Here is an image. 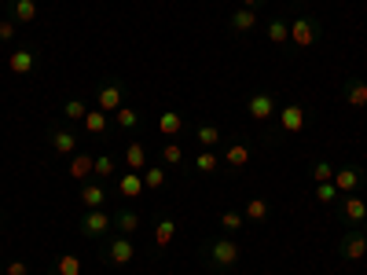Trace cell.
Masks as SVG:
<instances>
[{"mask_svg": "<svg viewBox=\"0 0 367 275\" xmlns=\"http://www.w3.org/2000/svg\"><path fill=\"white\" fill-rule=\"evenodd\" d=\"M195 140H199L202 151H213V147L221 143V129H217V125H206V121H202V125H195Z\"/></svg>", "mask_w": 367, "mask_h": 275, "instance_id": "22", "label": "cell"}, {"mask_svg": "<svg viewBox=\"0 0 367 275\" xmlns=\"http://www.w3.org/2000/svg\"><path fill=\"white\" fill-rule=\"evenodd\" d=\"M268 213H272V209H268V198H250L246 209H243V217L250 220V224H265Z\"/></svg>", "mask_w": 367, "mask_h": 275, "instance_id": "23", "label": "cell"}, {"mask_svg": "<svg viewBox=\"0 0 367 275\" xmlns=\"http://www.w3.org/2000/svg\"><path fill=\"white\" fill-rule=\"evenodd\" d=\"M15 29H19L15 19H4V23H0V40H15Z\"/></svg>", "mask_w": 367, "mask_h": 275, "instance_id": "39", "label": "cell"}, {"mask_svg": "<svg viewBox=\"0 0 367 275\" xmlns=\"http://www.w3.org/2000/svg\"><path fill=\"white\" fill-rule=\"evenodd\" d=\"M122 107H125V81L107 77V81L100 84V92H96V110L114 114V110H122Z\"/></svg>", "mask_w": 367, "mask_h": 275, "instance_id": "3", "label": "cell"}, {"mask_svg": "<svg viewBox=\"0 0 367 275\" xmlns=\"http://www.w3.org/2000/svg\"><path fill=\"white\" fill-rule=\"evenodd\" d=\"M276 118H279V132H283V136H294V132L305 129L309 114H305V107H301V103H287V107H279Z\"/></svg>", "mask_w": 367, "mask_h": 275, "instance_id": "7", "label": "cell"}, {"mask_svg": "<svg viewBox=\"0 0 367 275\" xmlns=\"http://www.w3.org/2000/svg\"><path fill=\"white\" fill-rule=\"evenodd\" d=\"M114 125H118L122 132H133V129H140V110H133V107L114 110Z\"/></svg>", "mask_w": 367, "mask_h": 275, "instance_id": "27", "label": "cell"}, {"mask_svg": "<svg viewBox=\"0 0 367 275\" xmlns=\"http://www.w3.org/2000/svg\"><path fill=\"white\" fill-rule=\"evenodd\" d=\"M78 198H81L85 209H103V202H107V187L96 184V180H85L81 191H78Z\"/></svg>", "mask_w": 367, "mask_h": 275, "instance_id": "13", "label": "cell"}, {"mask_svg": "<svg viewBox=\"0 0 367 275\" xmlns=\"http://www.w3.org/2000/svg\"><path fill=\"white\" fill-rule=\"evenodd\" d=\"M338 253L345 261H364L367 257V235L364 231H345L338 242Z\"/></svg>", "mask_w": 367, "mask_h": 275, "instance_id": "10", "label": "cell"}, {"mask_svg": "<svg viewBox=\"0 0 367 275\" xmlns=\"http://www.w3.org/2000/svg\"><path fill=\"white\" fill-rule=\"evenodd\" d=\"M92 176H100V180L103 176H114V158L111 154H96V173Z\"/></svg>", "mask_w": 367, "mask_h": 275, "instance_id": "36", "label": "cell"}, {"mask_svg": "<svg viewBox=\"0 0 367 275\" xmlns=\"http://www.w3.org/2000/svg\"><path fill=\"white\" fill-rule=\"evenodd\" d=\"M360 231H364V235H367V217H364V220H360Z\"/></svg>", "mask_w": 367, "mask_h": 275, "instance_id": "41", "label": "cell"}, {"mask_svg": "<svg viewBox=\"0 0 367 275\" xmlns=\"http://www.w3.org/2000/svg\"><path fill=\"white\" fill-rule=\"evenodd\" d=\"M173 235H177V220H173V217H158L155 220V246L166 250L173 242Z\"/></svg>", "mask_w": 367, "mask_h": 275, "instance_id": "19", "label": "cell"}, {"mask_svg": "<svg viewBox=\"0 0 367 275\" xmlns=\"http://www.w3.org/2000/svg\"><path fill=\"white\" fill-rule=\"evenodd\" d=\"M92 173H96V154L78 151V154L67 158V176H70V180H81V184H85V180H89Z\"/></svg>", "mask_w": 367, "mask_h": 275, "instance_id": "11", "label": "cell"}, {"mask_svg": "<svg viewBox=\"0 0 367 275\" xmlns=\"http://www.w3.org/2000/svg\"><path fill=\"white\" fill-rule=\"evenodd\" d=\"M162 162H166V165H180L184 162V147L180 143H166V147H162Z\"/></svg>", "mask_w": 367, "mask_h": 275, "instance_id": "33", "label": "cell"}, {"mask_svg": "<svg viewBox=\"0 0 367 275\" xmlns=\"http://www.w3.org/2000/svg\"><path fill=\"white\" fill-rule=\"evenodd\" d=\"M0 224H4V217H0Z\"/></svg>", "mask_w": 367, "mask_h": 275, "instance_id": "43", "label": "cell"}, {"mask_svg": "<svg viewBox=\"0 0 367 275\" xmlns=\"http://www.w3.org/2000/svg\"><path fill=\"white\" fill-rule=\"evenodd\" d=\"M140 176H144L147 191H162V187H166V169H162V165H147Z\"/></svg>", "mask_w": 367, "mask_h": 275, "instance_id": "28", "label": "cell"}, {"mask_svg": "<svg viewBox=\"0 0 367 275\" xmlns=\"http://www.w3.org/2000/svg\"><path fill=\"white\" fill-rule=\"evenodd\" d=\"M364 184V169L360 165H342L334 169V187H338V195H356Z\"/></svg>", "mask_w": 367, "mask_h": 275, "instance_id": "9", "label": "cell"}, {"mask_svg": "<svg viewBox=\"0 0 367 275\" xmlns=\"http://www.w3.org/2000/svg\"><path fill=\"white\" fill-rule=\"evenodd\" d=\"M158 132L169 136V140H173V136H180L184 132V118H180L177 110H162L158 114Z\"/></svg>", "mask_w": 367, "mask_h": 275, "instance_id": "20", "label": "cell"}, {"mask_svg": "<svg viewBox=\"0 0 367 275\" xmlns=\"http://www.w3.org/2000/svg\"><path fill=\"white\" fill-rule=\"evenodd\" d=\"M114 228L122 231V235H133V231L140 228V213L136 209H122V213L114 217Z\"/></svg>", "mask_w": 367, "mask_h": 275, "instance_id": "30", "label": "cell"}, {"mask_svg": "<svg viewBox=\"0 0 367 275\" xmlns=\"http://www.w3.org/2000/svg\"><path fill=\"white\" fill-rule=\"evenodd\" d=\"M323 34V26H320V19L316 15H298V19H290V45L294 48H312L320 40Z\"/></svg>", "mask_w": 367, "mask_h": 275, "instance_id": "2", "label": "cell"}, {"mask_svg": "<svg viewBox=\"0 0 367 275\" xmlns=\"http://www.w3.org/2000/svg\"><path fill=\"white\" fill-rule=\"evenodd\" d=\"M125 169H129V173H144V169H147V147L140 140L125 143Z\"/></svg>", "mask_w": 367, "mask_h": 275, "instance_id": "16", "label": "cell"}, {"mask_svg": "<svg viewBox=\"0 0 367 275\" xmlns=\"http://www.w3.org/2000/svg\"><path fill=\"white\" fill-rule=\"evenodd\" d=\"M334 198H342V195H338V187H334V180H331V184H316V202L331 206Z\"/></svg>", "mask_w": 367, "mask_h": 275, "instance_id": "34", "label": "cell"}, {"mask_svg": "<svg viewBox=\"0 0 367 275\" xmlns=\"http://www.w3.org/2000/svg\"><path fill=\"white\" fill-rule=\"evenodd\" d=\"M37 62H41L37 48H15V51H8V70L19 73V77H30V73L37 70Z\"/></svg>", "mask_w": 367, "mask_h": 275, "instance_id": "8", "label": "cell"}, {"mask_svg": "<svg viewBox=\"0 0 367 275\" xmlns=\"http://www.w3.org/2000/svg\"><path fill=\"white\" fill-rule=\"evenodd\" d=\"M12 19L15 23H34L37 19V0H12Z\"/></svg>", "mask_w": 367, "mask_h": 275, "instance_id": "26", "label": "cell"}, {"mask_svg": "<svg viewBox=\"0 0 367 275\" xmlns=\"http://www.w3.org/2000/svg\"><path fill=\"white\" fill-rule=\"evenodd\" d=\"M261 4H265V0H243V8H250V12H257Z\"/></svg>", "mask_w": 367, "mask_h": 275, "instance_id": "40", "label": "cell"}, {"mask_svg": "<svg viewBox=\"0 0 367 275\" xmlns=\"http://www.w3.org/2000/svg\"><path fill=\"white\" fill-rule=\"evenodd\" d=\"M52 275H81V257H74V253H63V257H56V268H52Z\"/></svg>", "mask_w": 367, "mask_h": 275, "instance_id": "29", "label": "cell"}, {"mask_svg": "<svg viewBox=\"0 0 367 275\" xmlns=\"http://www.w3.org/2000/svg\"><path fill=\"white\" fill-rule=\"evenodd\" d=\"M85 114H89L85 99H67V121H85Z\"/></svg>", "mask_w": 367, "mask_h": 275, "instance_id": "35", "label": "cell"}, {"mask_svg": "<svg viewBox=\"0 0 367 275\" xmlns=\"http://www.w3.org/2000/svg\"><path fill=\"white\" fill-rule=\"evenodd\" d=\"M257 23H261V19H257V12H250V8H235L232 19H228L232 34H254Z\"/></svg>", "mask_w": 367, "mask_h": 275, "instance_id": "15", "label": "cell"}, {"mask_svg": "<svg viewBox=\"0 0 367 275\" xmlns=\"http://www.w3.org/2000/svg\"><path fill=\"white\" fill-rule=\"evenodd\" d=\"M342 217L349 220V224H360V220L367 217V202L360 195H345L342 198Z\"/></svg>", "mask_w": 367, "mask_h": 275, "instance_id": "18", "label": "cell"}, {"mask_svg": "<svg viewBox=\"0 0 367 275\" xmlns=\"http://www.w3.org/2000/svg\"><path fill=\"white\" fill-rule=\"evenodd\" d=\"M48 140H52V151L63 154V158L78 154V136H74L70 129H52V132H48Z\"/></svg>", "mask_w": 367, "mask_h": 275, "instance_id": "14", "label": "cell"}, {"mask_svg": "<svg viewBox=\"0 0 367 275\" xmlns=\"http://www.w3.org/2000/svg\"><path fill=\"white\" fill-rule=\"evenodd\" d=\"M312 180H316V184H331V180H334L331 162H316V165H312Z\"/></svg>", "mask_w": 367, "mask_h": 275, "instance_id": "37", "label": "cell"}, {"mask_svg": "<svg viewBox=\"0 0 367 275\" xmlns=\"http://www.w3.org/2000/svg\"><path fill=\"white\" fill-rule=\"evenodd\" d=\"M78 228H81V235L85 239H107V231L114 228V217L111 213H103V209H85L81 220H78Z\"/></svg>", "mask_w": 367, "mask_h": 275, "instance_id": "4", "label": "cell"}, {"mask_svg": "<svg viewBox=\"0 0 367 275\" xmlns=\"http://www.w3.org/2000/svg\"><path fill=\"white\" fill-rule=\"evenodd\" d=\"M265 37L272 40V45H290V23H287V19H272V23H265Z\"/></svg>", "mask_w": 367, "mask_h": 275, "instance_id": "21", "label": "cell"}, {"mask_svg": "<svg viewBox=\"0 0 367 275\" xmlns=\"http://www.w3.org/2000/svg\"><path fill=\"white\" fill-rule=\"evenodd\" d=\"M81 125H85V132H92V136H107V129H111V121H107L103 110H89Z\"/></svg>", "mask_w": 367, "mask_h": 275, "instance_id": "25", "label": "cell"}, {"mask_svg": "<svg viewBox=\"0 0 367 275\" xmlns=\"http://www.w3.org/2000/svg\"><path fill=\"white\" fill-rule=\"evenodd\" d=\"M246 162H250V151H246L243 143H232L228 151H224V165H232V169H243Z\"/></svg>", "mask_w": 367, "mask_h": 275, "instance_id": "31", "label": "cell"}, {"mask_svg": "<svg viewBox=\"0 0 367 275\" xmlns=\"http://www.w3.org/2000/svg\"><path fill=\"white\" fill-rule=\"evenodd\" d=\"M342 99L349 103L353 110H367V81L349 77V81L342 84Z\"/></svg>", "mask_w": 367, "mask_h": 275, "instance_id": "12", "label": "cell"}, {"mask_svg": "<svg viewBox=\"0 0 367 275\" xmlns=\"http://www.w3.org/2000/svg\"><path fill=\"white\" fill-rule=\"evenodd\" d=\"M0 275H4V261H0Z\"/></svg>", "mask_w": 367, "mask_h": 275, "instance_id": "42", "label": "cell"}, {"mask_svg": "<svg viewBox=\"0 0 367 275\" xmlns=\"http://www.w3.org/2000/svg\"><path fill=\"white\" fill-rule=\"evenodd\" d=\"M4 275H30V264L26 261H8L4 264Z\"/></svg>", "mask_w": 367, "mask_h": 275, "instance_id": "38", "label": "cell"}, {"mask_svg": "<svg viewBox=\"0 0 367 275\" xmlns=\"http://www.w3.org/2000/svg\"><path fill=\"white\" fill-rule=\"evenodd\" d=\"M195 169H199V173H213V169H221V158L213 154V151H199Z\"/></svg>", "mask_w": 367, "mask_h": 275, "instance_id": "32", "label": "cell"}, {"mask_svg": "<svg viewBox=\"0 0 367 275\" xmlns=\"http://www.w3.org/2000/svg\"><path fill=\"white\" fill-rule=\"evenodd\" d=\"M118 191H122V198H140V195L147 191V187H144V176H140V173H129V169H125V173L118 176Z\"/></svg>", "mask_w": 367, "mask_h": 275, "instance_id": "17", "label": "cell"}, {"mask_svg": "<svg viewBox=\"0 0 367 275\" xmlns=\"http://www.w3.org/2000/svg\"><path fill=\"white\" fill-rule=\"evenodd\" d=\"M243 257V250H239V242H235L232 235H221V239H210V242H202V261L210 264L213 272H228L235 268Z\"/></svg>", "mask_w": 367, "mask_h": 275, "instance_id": "1", "label": "cell"}, {"mask_svg": "<svg viewBox=\"0 0 367 275\" xmlns=\"http://www.w3.org/2000/svg\"><path fill=\"white\" fill-rule=\"evenodd\" d=\"M133 257H136V246H133V239H129V235L111 239V242H107V250H103V261L111 264V268H125Z\"/></svg>", "mask_w": 367, "mask_h": 275, "instance_id": "6", "label": "cell"}, {"mask_svg": "<svg viewBox=\"0 0 367 275\" xmlns=\"http://www.w3.org/2000/svg\"><path fill=\"white\" fill-rule=\"evenodd\" d=\"M246 114H250L254 121H272L279 114V103L268 88H257V92H250V99H246Z\"/></svg>", "mask_w": 367, "mask_h": 275, "instance_id": "5", "label": "cell"}, {"mask_svg": "<svg viewBox=\"0 0 367 275\" xmlns=\"http://www.w3.org/2000/svg\"><path fill=\"white\" fill-rule=\"evenodd\" d=\"M217 224H221V231H224V235H235V231H243L246 217L239 213V209H224V213L217 217Z\"/></svg>", "mask_w": 367, "mask_h": 275, "instance_id": "24", "label": "cell"}]
</instances>
